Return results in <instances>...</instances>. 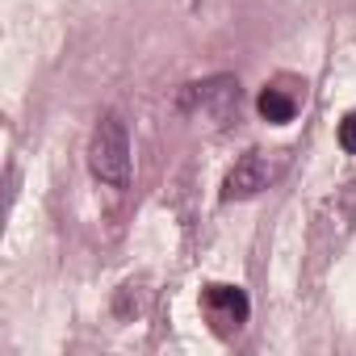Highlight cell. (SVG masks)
<instances>
[{"mask_svg": "<svg viewBox=\"0 0 356 356\" xmlns=\"http://www.w3.org/2000/svg\"><path fill=\"white\" fill-rule=\"evenodd\" d=\"M235 88H239V84H235L231 76H218V80H206V84H189L185 105H197V109H210L214 118H222V113H227V105L239 97Z\"/></svg>", "mask_w": 356, "mask_h": 356, "instance_id": "obj_4", "label": "cell"}, {"mask_svg": "<svg viewBox=\"0 0 356 356\" xmlns=\"http://www.w3.org/2000/svg\"><path fill=\"white\" fill-rule=\"evenodd\" d=\"M281 176V159L268 151H243L235 159V168L227 172L222 181V202H248L256 193H264L273 181Z\"/></svg>", "mask_w": 356, "mask_h": 356, "instance_id": "obj_2", "label": "cell"}, {"mask_svg": "<svg viewBox=\"0 0 356 356\" xmlns=\"http://www.w3.org/2000/svg\"><path fill=\"white\" fill-rule=\"evenodd\" d=\"M202 310H206V318L214 323L218 335H231V331H239V327L248 323L252 302H248V293H243L239 285H206Z\"/></svg>", "mask_w": 356, "mask_h": 356, "instance_id": "obj_3", "label": "cell"}, {"mask_svg": "<svg viewBox=\"0 0 356 356\" xmlns=\"http://www.w3.org/2000/svg\"><path fill=\"white\" fill-rule=\"evenodd\" d=\"M256 109H260V118H264V122L285 126V122H293L298 101H293L289 92H281V88H264V92H260V101H256Z\"/></svg>", "mask_w": 356, "mask_h": 356, "instance_id": "obj_5", "label": "cell"}, {"mask_svg": "<svg viewBox=\"0 0 356 356\" xmlns=\"http://www.w3.org/2000/svg\"><path fill=\"white\" fill-rule=\"evenodd\" d=\"M339 147H343L348 155H356V113H348V118L339 122Z\"/></svg>", "mask_w": 356, "mask_h": 356, "instance_id": "obj_6", "label": "cell"}, {"mask_svg": "<svg viewBox=\"0 0 356 356\" xmlns=\"http://www.w3.org/2000/svg\"><path fill=\"white\" fill-rule=\"evenodd\" d=\"M88 172L97 176L101 185H109V189H126V181H130V134H126V122L118 113H105L92 126Z\"/></svg>", "mask_w": 356, "mask_h": 356, "instance_id": "obj_1", "label": "cell"}]
</instances>
